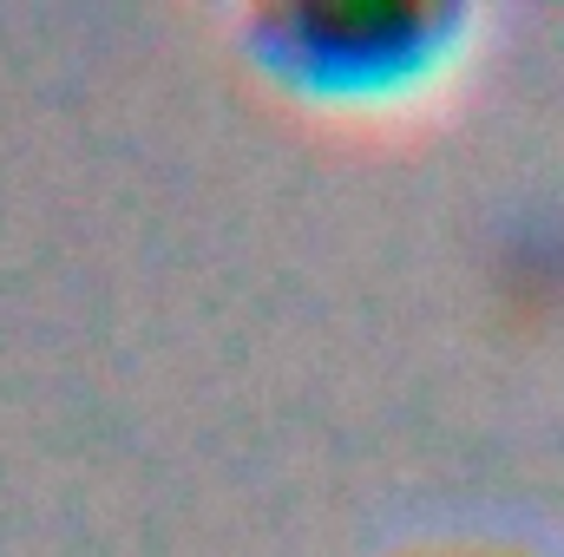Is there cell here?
Masks as SVG:
<instances>
[{"label":"cell","instance_id":"cell-1","mask_svg":"<svg viewBox=\"0 0 564 557\" xmlns=\"http://www.w3.org/2000/svg\"><path fill=\"white\" fill-rule=\"evenodd\" d=\"M479 13L459 0H263L237 20L243 59L315 112H394L473 53Z\"/></svg>","mask_w":564,"mask_h":557},{"label":"cell","instance_id":"cell-2","mask_svg":"<svg viewBox=\"0 0 564 557\" xmlns=\"http://www.w3.org/2000/svg\"><path fill=\"white\" fill-rule=\"evenodd\" d=\"M401 557H539V551H519V545H499V538H433V545H414Z\"/></svg>","mask_w":564,"mask_h":557}]
</instances>
